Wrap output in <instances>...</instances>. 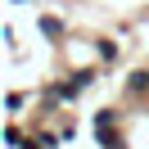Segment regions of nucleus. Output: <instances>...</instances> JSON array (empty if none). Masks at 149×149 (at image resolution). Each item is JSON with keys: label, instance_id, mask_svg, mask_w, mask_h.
I'll return each instance as SVG.
<instances>
[]
</instances>
